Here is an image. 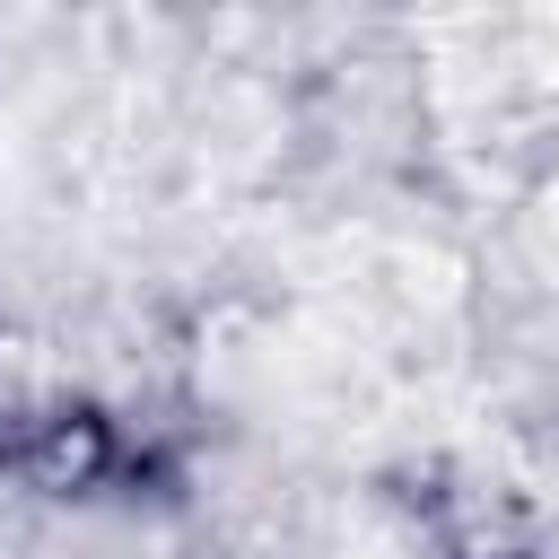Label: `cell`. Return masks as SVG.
I'll return each instance as SVG.
<instances>
[{
	"label": "cell",
	"mask_w": 559,
	"mask_h": 559,
	"mask_svg": "<svg viewBox=\"0 0 559 559\" xmlns=\"http://www.w3.org/2000/svg\"><path fill=\"white\" fill-rule=\"evenodd\" d=\"M542 559H559V550H542Z\"/></svg>",
	"instance_id": "obj_1"
}]
</instances>
